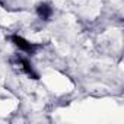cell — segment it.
Returning a JSON list of instances; mask_svg holds the SVG:
<instances>
[{"label":"cell","mask_w":124,"mask_h":124,"mask_svg":"<svg viewBox=\"0 0 124 124\" xmlns=\"http://www.w3.org/2000/svg\"><path fill=\"white\" fill-rule=\"evenodd\" d=\"M12 42H13L16 47H19L22 51L31 53V54L37 50V45H34V44H31V42H28L25 38H22V37H19V35H12Z\"/></svg>","instance_id":"obj_1"},{"label":"cell","mask_w":124,"mask_h":124,"mask_svg":"<svg viewBox=\"0 0 124 124\" xmlns=\"http://www.w3.org/2000/svg\"><path fill=\"white\" fill-rule=\"evenodd\" d=\"M37 12H38V15H39L42 19H48V18L51 16V13H53L51 8H50L48 5H39V6L37 8Z\"/></svg>","instance_id":"obj_2"},{"label":"cell","mask_w":124,"mask_h":124,"mask_svg":"<svg viewBox=\"0 0 124 124\" xmlns=\"http://www.w3.org/2000/svg\"><path fill=\"white\" fill-rule=\"evenodd\" d=\"M21 63H22V69H23V72H25V73H26L28 76H31L32 79H38V75H37V73H35V72L32 70L31 64L28 63L26 60H23V58H22V60H21Z\"/></svg>","instance_id":"obj_3"}]
</instances>
